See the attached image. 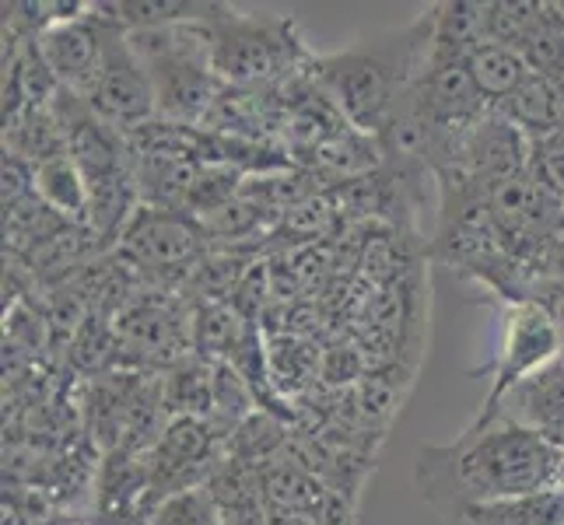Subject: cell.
<instances>
[{
  "mask_svg": "<svg viewBox=\"0 0 564 525\" xmlns=\"http://www.w3.org/2000/svg\"><path fill=\"white\" fill-rule=\"evenodd\" d=\"M527 133L530 141L564 133V81H551L543 74H530L501 106H491Z\"/></svg>",
  "mask_w": 564,
  "mask_h": 525,
  "instance_id": "7c38bea8",
  "label": "cell"
},
{
  "mask_svg": "<svg viewBox=\"0 0 564 525\" xmlns=\"http://www.w3.org/2000/svg\"><path fill=\"white\" fill-rule=\"evenodd\" d=\"M564 354V343L557 337V326L551 313L536 298H519L505 313V329L495 358L488 361L491 393L480 406H498L516 385L533 379L540 368H547L554 358Z\"/></svg>",
  "mask_w": 564,
  "mask_h": 525,
  "instance_id": "277c9868",
  "label": "cell"
},
{
  "mask_svg": "<svg viewBox=\"0 0 564 525\" xmlns=\"http://www.w3.org/2000/svg\"><path fill=\"white\" fill-rule=\"evenodd\" d=\"M547 8L530 0H488V43L519 50L540 29Z\"/></svg>",
  "mask_w": 564,
  "mask_h": 525,
  "instance_id": "2e32d148",
  "label": "cell"
},
{
  "mask_svg": "<svg viewBox=\"0 0 564 525\" xmlns=\"http://www.w3.org/2000/svg\"><path fill=\"white\" fill-rule=\"evenodd\" d=\"M414 102L424 116V123L435 130H466L491 109L488 99L477 91L466 64L427 67L414 88Z\"/></svg>",
  "mask_w": 564,
  "mask_h": 525,
  "instance_id": "9c48e42d",
  "label": "cell"
},
{
  "mask_svg": "<svg viewBox=\"0 0 564 525\" xmlns=\"http://www.w3.org/2000/svg\"><path fill=\"white\" fill-rule=\"evenodd\" d=\"M466 70H470L477 91L488 99V106H501L509 95L527 81L530 67L522 61V53L501 43H480L466 56Z\"/></svg>",
  "mask_w": 564,
  "mask_h": 525,
  "instance_id": "5bb4252c",
  "label": "cell"
},
{
  "mask_svg": "<svg viewBox=\"0 0 564 525\" xmlns=\"http://www.w3.org/2000/svg\"><path fill=\"white\" fill-rule=\"evenodd\" d=\"M204 39L210 67L221 77V85H267L305 61L295 22L284 14L214 4L204 18Z\"/></svg>",
  "mask_w": 564,
  "mask_h": 525,
  "instance_id": "3957f363",
  "label": "cell"
},
{
  "mask_svg": "<svg viewBox=\"0 0 564 525\" xmlns=\"http://www.w3.org/2000/svg\"><path fill=\"white\" fill-rule=\"evenodd\" d=\"M480 43H488V0H449L432 8V61L427 67L466 64Z\"/></svg>",
  "mask_w": 564,
  "mask_h": 525,
  "instance_id": "8fae6325",
  "label": "cell"
},
{
  "mask_svg": "<svg viewBox=\"0 0 564 525\" xmlns=\"http://www.w3.org/2000/svg\"><path fill=\"white\" fill-rule=\"evenodd\" d=\"M543 8H547V0H543ZM519 53H522V61H527L530 74H543V77H551V81H564V25L554 22L551 11L543 14L540 29L519 46Z\"/></svg>",
  "mask_w": 564,
  "mask_h": 525,
  "instance_id": "ac0fdd59",
  "label": "cell"
},
{
  "mask_svg": "<svg viewBox=\"0 0 564 525\" xmlns=\"http://www.w3.org/2000/svg\"><path fill=\"white\" fill-rule=\"evenodd\" d=\"M530 158H533V141L509 120V116L488 109L470 130H466V138L459 144L456 172L449 175H463V179L491 189L498 183H509L516 175L530 172ZM438 179H445V175H438Z\"/></svg>",
  "mask_w": 564,
  "mask_h": 525,
  "instance_id": "52a82bcc",
  "label": "cell"
},
{
  "mask_svg": "<svg viewBox=\"0 0 564 525\" xmlns=\"http://www.w3.org/2000/svg\"><path fill=\"white\" fill-rule=\"evenodd\" d=\"M148 525H225V512L210 488H189L172 497H162Z\"/></svg>",
  "mask_w": 564,
  "mask_h": 525,
  "instance_id": "e0dca14e",
  "label": "cell"
},
{
  "mask_svg": "<svg viewBox=\"0 0 564 525\" xmlns=\"http://www.w3.org/2000/svg\"><path fill=\"white\" fill-rule=\"evenodd\" d=\"M561 449L498 411H477L453 441L421 445L414 483L445 525L484 504L557 488Z\"/></svg>",
  "mask_w": 564,
  "mask_h": 525,
  "instance_id": "6da1fadb",
  "label": "cell"
},
{
  "mask_svg": "<svg viewBox=\"0 0 564 525\" xmlns=\"http://www.w3.org/2000/svg\"><path fill=\"white\" fill-rule=\"evenodd\" d=\"M530 175L551 193L554 200L564 204V133L554 138L533 141V158H530Z\"/></svg>",
  "mask_w": 564,
  "mask_h": 525,
  "instance_id": "d6986e66",
  "label": "cell"
},
{
  "mask_svg": "<svg viewBox=\"0 0 564 525\" xmlns=\"http://www.w3.org/2000/svg\"><path fill=\"white\" fill-rule=\"evenodd\" d=\"M427 61H432V8L403 29L376 32L337 53L313 56V74L347 127L379 138L389 116L424 77Z\"/></svg>",
  "mask_w": 564,
  "mask_h": 525,
  "instance_id": "7a4b0ae2",
  "label": "cell"
},
{
  "mask_svg": "<svg viewBox=\"0 0 564 525\" xmlns=\"http://www.w3.org/2000/svg\"><path fill=\"white\" fill-rule=\"evenodd\" d=\"M453 525H564V491L547 488L527 497L484 504V508L466 512Z\"/></svg>",
  "mask_w": 564,
  "mask_h": 525,
  "instance_id": "9a60e30c",
  "label": "cell"
},
{
  "mask_svg": "<svg viewBox=\"0 0 564 525\" xmlns=\"http://www.w3.org/2000/svg\"><path fill=\"white\" fill-rule=\"evenodd\" d=\"M536 298L543 308L551 313L554 326H557V337L564 343V281H547V284H540V295H530Z\"/></svg>",
  "mask_w": 564,
  "mask_h": 525,
  "instance_id": "ffe728a7",
  "label": "cell"
},
{
  "mask_svg": "<svg viewBox=\"0 0 564 525\" xmlns=\"http://www.w3.org/2000/svg\"><path fill=\"white\" fill-rule=\"evenodd\" d=\"M263 525H316V522H308L302 515H284V512H267Z\"/></svg>",
  "mask_w": 564,
  "mask_h": 525,
  "instance_id": "44dd1931",
  "label": "cell"
},
{
  "mask_svg": "<svg viewBox=\"0 0 564 525\" xmlns=\"http://www.w3.org/2000/svg\"><path fill=\"white\" fill-rule=\"evenodd\" d=\"M95 116H102L106 123L120 130H138L151 123V116H159V99H154L151 74L141 64V56L133 53L127 29L116 25L106 46L102 70L95 74L91 88L82 95Z\"/></svg>",
  "mask_w": 564,
  "mask_h": 525,
  "instance_id": "5b68a950",
  "label": "cell"
},
{
  "mask_svg": "<svg viewBox=\"0 0 564 525\" xmlns=\"http://www.w3.org/2000/svg\"><path fill=\"white\" fill-rule=\"evenodd\" d=\"M123 252L130 260L151 270H176L200 256L204 249V225L193 221L183 210H159V207H138L130 218L123 239Z\"/></svg>",
  "mask_w": 564,
  "mask_h": 525,
  "instance_id": "ba28073f",
  "label": "cell"
},
{
  "mask_svg": "<svg viewBox=\"0 0 564 525\" xmlns=\"http://www.w3.org/2000/svg\"><path fill=\"white\" fill-rule=\"evenodd\" d=\"M116 18L102 4H88L82 14L64 18V22L50 25L46 32L35 35V46L43 53L50 74L56 85L70 95H82L91 88L95 74L102 70L109 35L116 32Z\"/></svg>",
  "mask_w": 564,
  "mask_h": 525,
  "instance_id": "8992f818",
  "label": "cell"
},
{
  "mask_svg": "<svg viewBox=\"0 0 564 525\" xmlns=\"http://www.w3.org/2000/svg\"><path fill=\"white\" fill-rule=\"evenodd\" d=\"M35 200L46 210L61 214L64 221L88 228L91 186H88V175L82 172V165H77L67 151L35 165Z\"/></svg>",
  "mask_w": 564,
  "mask_h": 525,
  "instance_id": "4fadbf2b",
  "label": "cell"
},
{
  "mask_svg": "<svg viewBox=\"0 0 564 525\" xmlns=\"http://www.w3.org/2000/svg\"><path fill=\"white\" fill-rule=\"evenodd\" d=\"M480 411H498L564 449V354L516 385L498 406H480Z\"/></svg>",
  "mask_w": 564,
  "mask_h": 525,
  "instance_id": "30bf717a",
  "label": "cell"
}]
</instances>
